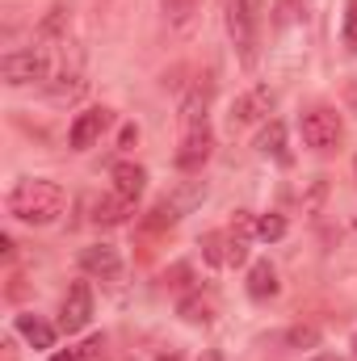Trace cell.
I'll return each instance as SVG.
<instances>
[{
    "mask_svg": "<svg viewBox=\"0 0 357 361\" xmlns=\"http://www.w3.org/2000/svg\"><path fill=\"white\" fill-rule=\"evenodd\" d=\"M63 206H68V193L55 185V180H21L13 193H8V214L13 219H21V223H30V227H47V223H55L59 214H63Z\"/></svg>",
    "mask_w": 357,
    "mask_h": 361,
    "instance_id": "cell-1",
    "label": "cell"
},
{
    "mask_svg": "<svg viewBox=\"0 0 357 361\" xmlns=\"http://www.w3.org/2000/svg\"><path fill=\"white\" fill-rule=\"evenodd\" d=\"M227 34L244 68L257 63L261 47V0H227Z\"/></svg>",
    "mask_w": 357,
    "mask_h": 361,
    "instance_id": "cell-2",
    "label": "cell"
},
{
    "mask_svg": "<svg viewBox=\"0 0 357 361\" xmlns=\"http://www.w3.org/2000/svg\"><path fill=\"white\" fill-rule=\"evenodd\" d=\"M0 76H4V85L21 89V85H47L55 76V68L42 47H30V51H8L0 59Z\"/></svg>",
    "mask_w": 357,
    "mask_h": 361,
    "instance_id": "cell-3",
    "label": "cell"
},
{
    "mask_svg": "<svg viewBox=\"0 0 357 361\" xmlns=\"http://www.w3.org/2000/svg\"><path fill=\"white\" fill-rule=\"evenodd\" d=\"M298 130H303V143L311 147V152H332L337 143H341V135H345V126H341V114L337 109H307L303 114V122H298Z\"/></svg>",
    "mask_w": 357,
    "mask_h": 361,
    "instance_id": "cell-4",
    "label": "cell"
},
{
    "mask_svg": "<svg viewBox=\"0 0 357 361\" xmlns=\"http://www.w3.org/2000/svg\"><path fill=\"white\" fill-rule=\"evenodd\" d=\"M202 257H206V265L236 269V265L248 261V240L236 235L231 227H227V231H210V235H202Z\"/></svg>",
    "mask_w": 357,
    "mask_h": 361,
    "instance_id": "cell-5",
    "label": "cell"
},
{
    "mask_svg": "<svg viewBox=\"0 0 357 361\" xmlns=\"http://www.w3.org/2000/svg\"><path fill=\"white\" fill-rule=\"evenodd\" d=\"M92 319V290L89 281H72L68 286V294H63V307H59V328L68 332V336H76V332H85Z\"/></svg>",
    "mask_w": 357,
    "mask_h": 361,
    "instance_id": "cell-6",
    "label": "cell"
},
{
    "mask_svg": "<svg viewBox=\"0 0 357 361\" xmlns=\"http://www.w3.org/2000/svg\"><path fill=\"white\" fill-rule=\"evenodd\" d=\"M273 114V89L257 85V89L240 92L236 105H231V126H257V122H269Z\"/></svg>",
    "mask_w": 357,
    "mask_h": 361,
    "instance_id": "cell-7",
    "label": "cell"
},
{
    "mask_svg": "<svg viewBox=\"0 0 357 361\" xmlns=\"http://www.w3.org/2000/svg\"><path fill=\"white\" fill-rule=\"evenodd\" d=\"M210 152H214L210 122H206V126H193V130H185V135H181V147H177V169H185V173H198V169L210 160Z\"/></svg>",
    "mask_w": 357,
    "mask_h": 361,
    "instance_id": "cell-8",
    "label": "cell"
},
{
    "mask_svg": "<svg viewBox=\"0 0 357 361\" xmlns=\"http://www.w3.org/2000/svg\"><path fill=\"white\" fill-rule=\"evenodd\" d=\"M109 122H114V114L109 109H85V114H76V122H72V130H68V143L76 147V152H89L92 143L109 130Z\"/></svg>",
    "mask_w": 357,
    "mask_h": 361,
    "instance_id": "cell-9",
    "label": "cell"
},
{
    "mask_svg": "<svg viewBox=\"0 0 357 361\" xmlns=\"http://www.w3.org/2000/svg\"><path fill=\"white\" fill-rule=\"evenodd\" d=\"M80 269L89 273V277L114 281V277L122 273V257H118V248H109V244H92V248L80 252Z\"/></svg>",
    "mask_w": 357,
    "mask_h": 361,
    "instance_id": "cell-10",
    "label": "cell"
},
{
    "mask_svg": "<svg viewBox=\"0 0 357 361\" xmlns=\"http://www.w3.org/2000/svg\"><path fill=\"white\" fill-rule=\"evenodd\" d=\"M131 214H135V197H122V193H105L92 206V219L101 227H122V223H131Z\"/></svg>",
    "mask_w": 357,
    "mask_h": 361,
    "instance_id": "cell-11",
    "label": "cell"
},
{
    "mask_svg": "<svg viewBox=\"0 0 357 361\" xmlns=\"http://www.w3.org/2000/svg\"><path fill=\"white\" fill-rule=\"evenodd\" d=\"M109 180H114V193H122V197H135V202H139V193L147 189V173H143L139 164H131V160L114 164V169H109Z\"/></svg>",
    "mask_w": 357,
    "mask_h": 361,
    "instance_id": "cell-12",
    "label": "cell"
},
{
    "mask_svg": "<svg viewBox=\"0 0 357 361\" xmlns=\"http://www.w3.org/2000/svg\"><path fill=\"white\" fill-rule=\"evenodd\" d=\"M257 152L261 156H273L277 164H290V147H286V126L273 118L265 130H261V139H257Z\"/></svg>",
    "mask_w": 357,
    "mask_h": 361,
    "instance_id": "cell-13",
    "label": "cell"
},
{
    "mask_svg": "<svg viewBox=\"0 0 357 361\" xmlns=\"http://www.w3.org/2000/svg\"><path fill=\"white\" fill-rule=\"evenodd\" d=\"M17 332H21L34 349H51V345H55V328H51L47 319H38V315H17Z\"/></svg>",
    "mask_w": 357,
    "mask_h": 361,
    "instance_id": "cell-14",
    "label": "cell"
},
{
    "mask_svg": "<svg viewBox=\"0 0 357 361\" xmlns=\"http://www.w3.org/2000/svg\"><path fill=\"white\" fill-rule=\"evenodd\" d=\"M248 294H253L257 302H265V298L277 294V273H273L269 261H257V265L248 269Z\"/></svg>",
    "mask_w": 357,
    "mask_h": 361,
    "instance_id": "cell-15",
    "label": "cell"
},
{
    "mask_svg": "<svg viewBox=\"0 0 357 361\" xmlns=\"http://www.w3.org/2000/svg\"><path fill=\"white\" fill-rule=\"evenodd\" d=\"M160 8H164L173 30H185L193 21V13H198V0H160Z\"/></svg>",
    "mask_w": 357,
    "mask_h": 361,
    "instance_id": "cell-16",
    "label": "cell"
},
{
    "mask_svg": "<svg viewBox=\"0 0 357 361\" xmlns=\"http://www.w3.org/2000/svg\"><path fill=\"white\" fill-rule=\"evenodd\" d=\"M181 315H185L189 324H210V319H214V302L189 294V298H181Z\"/></svg>",
    "mask_w": 357,
    "mask_h": 361,
    "instance_id": "cell-17",
    "label": "cell"
},
{
    "mask_svg": "<svg viewBox=\"0 0 357 361\" xmlns=\"http://www.w3.org/2000/svg\"><path fill=\"white\" fill-rule=\"evenodd\" d=\"M282 235H286V219H282V214H261V219H257V240L273 244V240H282Z\"/></svg>",
    "mask_w": 357,
    "mask_h": 361,
    "instance_id": "cell-18",
    "label": "cell"
},
{
    "mask_svg": "<svg viewBox=\"0 0 357 361\" xmlns=\"http://www.w3.org/2000/svg\"><path fill=\"white\" fill-rule=\"evenodd\" d=\"M202 193H206V185H202V180H189V185L181 189L177 197H169V206L177 210V219H181V214H185V210H189V206H193V202L202 197Z\"/></svg>",
    "mask_w": 357,
    "mask_h": 361,
    "instance_id": "cell-19",
    "label": "cell"
},
{
    "mask_svg": "<svg viewBox=\"0 0 357 361\" xmlns=\"http://www.w3.org/2000/svg\"><path fill=\"white\" fill-rule=\"evenodd\" d=\"M76 357L80 361H105V341H101V336H89V341L76 349Z\"/></svg>",
    "mask_w": 357,
    "mask_h": 361,
    "instance_id": "cell-20",
    "label": "cell"
},
{
    "mask_svg": "<svg viewBox=\"0 0 357 361\" xmlns=\"http://www.w3.org/2000/svg\"><path fill=\"white\" fill-rule=\"evenodd\" d=\"M345 42L357 51V4L349 8V17H345Z\"/></svg>",
    "mask_w": 357,
    "mask_h": 361,
    "instance_id": "cell-21",
    "label": "cell"
},
{
    "mask_svg": "<svg viewBox=\"0 0 357 361\" xmlns=\"http://www.w3.org/2000/svg\"><path fill=\"white\" fill-rule=\"evenodd\" d=\"M290 345H315V328H294L290 332Z\"/></svg>",
    "mask_w": 357,
    "mask_h": 361,
    "instance_id": "cell-22",
    "label": "cell"
},
{
    "mask_svg": "<svg viewBox=\"0 0 357 361\" xmlns=\"http://www.w3.org/2000/svg\"><path fill=\"white\" fill-rule=\"evenodd\" d=\"M345 105L357 114V80H349V85H345Z\"/></svg>",
    "mask_w": 357,
    "mask_h": 361,
    "instance_id": "cell-23",
    "label": "cell"
},
{
    "mask_svg": "<svg viewBox=\"0 0 357 361\" xmlns=\"http://www.w3.org/2000/svg\"><path fill=\"white\" fill-rule=\"evenodd\" d=\"M135 139H139V130H135V126H126V130H122V147H131Z\"/></svg>",
    "mask_w": 357,
    "mask_h": 361,
    "instance_id": "cell-24",
    "label": "cell"
},
{
    "mask_svg": "<svg viewBox=\"0 0 357 361\" xmlns=\"http://www.w3.org/2000/svg\"><path fill=\"white\" fill-rule=\"evenodd\" d=\"M51 361H80V357H76V353H55Z\"/></svg>",
    "mask_w": 357,
    "mask_h": 361,
    "instance_id": "cell-25",
    "label": "cell"
},
{
    "mask_svg": "<svg viewBox=\"0 0 357 361\" xmlns=\"http://www.w3.org/2000/svg\"><path fill=\"white\" fill-rule=\"evenodd\" d=\"M202 361H223V357H219V353H206V357H202Z\"/></svg>",
    "mask_w": 357,
    "mask_h": 361,
    "instance_id": "cell-26",
    "label": "cell"
},
{
    "mask_svg": "<svg viewBox=\"0 0 357 361\" xmlns=\"http://www.w3.org/2000/svg\"><path fill=\"white\" fill-rule=\"evenodd\" d=\"M315 361H337V357H315Z\"/></svg>",
    "mask_w": 357,
    "mask_h": 361,
    "instance_id": "cell-27",
    "label": "cell"
},
{
    "mask_svg": "<svg viewBox=\"0 0 357 361\" xmlns=\"http://www.w3.org/2000/svg\"><path fill=\"white\" fill-rule=\"evenodd\" d=\"M160 361H181V357H160Z\"/></svg>",
    "mask_w": 357,
    "mask_h": 361,
    "instance_id": "cell-28",
    "label": "cell"
},
{
    "mask_svg": "<svg viewBox=\"0 0 357 361\" xmlns=\"http://www.w3.org/2000/svg\"><path fill=\"white\" fill-rule=\"evenodd\" d=\"M353 173H357V160H353Z\"/></svg>",
    "mask_w": 357,
    "mask_h": 361,
    "instance_id": "cell-29",
    "label": "cell"
},
{
    "mask_svg": "<svg viewBox=\"0 0 357 361\" xmlns=\"http://www.w3.org/2000/svg\"><path fill=\"white\" fill-rule=\"evenodd\" d=\"M353 227H357V219H353Z\"/></svg>",
    "mask_w": 357,
    "mask_h": 361,
    "instance_id": "cell-30",
    "label": "cell"
},
{
    "mask_svg": "<svg viewBox=\"0 0 357 361\" xmlns=\"http://www.w3.org/2000/svg\"><path fill=\"white\" fill-rule=\"evenodd\" d=\"M353 345H357V341H353Z\"/></svg>",
    "mask_w": 357,
    "mask_h": 361,
    "instance_id": "cell-31",
    "label": "cell"
}]
</instances>
